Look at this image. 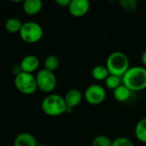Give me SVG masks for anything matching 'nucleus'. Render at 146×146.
I'll use <instances>...</instances> for the list:
<instances>
[{
    "label": "nucleus",
    "instance_id": "nucleus-8",
    "mask_svg": "<svg viewBox=\"0 0 146 146\" xmlns=\"http://www.w3.org/2000/svg\"><path fill=\"white\" fill-rule=\"evenodd\" d=\"M90 5V2L88 0H71L68 9L72 16L82 17L89 11Z\"/></svg>",
    "mask_w": 146,
    "mask_h": 146
},
{
    "label": "nucleus",
    "instance_id": "nucleus-19",
    "mask_svg": "<svg viewBox=\"0 0 146 146\" xmlns=\"http://www.w3.org/2000/svg\"><path fill=\"white\" fill-rule=\"evenodd\" d=\"M120 4L122 9L127 13H133L137 9L138 1L137 0H120Z\"/></svg>",
    "mask_w": 146,
    "mask_h": 146
},
{
    "label": "nucleus",
    "instance_id": "nucleus-22",
    "mask_svg": "<svg viewBox=\"0 0 146 146\" xmlns=\"http://www.w3.org/2000/svg\"><path fill=\"white\" fill-rule=\"evenodd\" d=\"M70 1L71 0H56L55 3L59 5L60 7H68L69 3H70Z\"/></svg>",
    "mask_w": 146,
    "mask_h": 146
},
{
    "label": "nucleus",
    "instance_id": "nucleus-3",
    "mask_svg": "<svg viewBox=\"0 0 146 146\" xmlns=\"http://www.w3.org/2000/svg\"><path fill=\"white\" fill-rule=\"evenodd\" d=\"M43 112L49 116H59L66 113L67 105L64 98L58 94H50L41 103Z\"/></svg>",
    "mask_w": 146,
    "mask_h": 146
},
{
    "label": "nucleus",
    "instance_id": "nucleus-18",
    "mask_svg": "<svg viewBox=\"0 0 146 146\" xmlns=\"http://www.w3.org/2000/svg\"><path fill=\"white\" fill-rule=\"evenodd\" d=\"M106 87L110 90H115L118 86L122 85V78L118 77L115 75H111L110 74L108 78L104 80Z\"/></svg>",
    "mask_w": 146,
    "mask_h": 146
},
{
    "label": "nucleus",
    "instance_id": "nucleus-21",
    "mask_svg": "<svg viewBox=\"0 0 146 146\" xmlns=\"http://www.w3.org/2000/svg\"><path fill=\"white\" fill-rule=\"evenodd\" d=\"M112 146H135L133 143L126 137H119L112 141Z\"/></svg>",
    "mask_w": 146,
    "mask_h": 146
},
{
    "label": "nucleus",
    "instance_id": "nucleus-14",
    "mask_svg": "<svg viewBox=\"0 0 146 146\" xmlns=\"http://www.w3.org/2000/svg\"><path fill=\"white\" fill-rule=\"evenodd\" d=\"M134 133L139 142L146 144V118H142L137 122Z\"/></svg>",
    "mask_w": 146,
    "mask_h": 146
},
{
    "label": "nucleus",
    "instance_id": "nucleus-17",
    "mask_svg": "<svg viewBox=\"0 0 146 146\" xmlns=\"http://www.w3.org/2000/svg\"><path fill=\"white\" fill-rule=\"evenodd\" d=\"M60 65V62L57 56H56L55 55H50L48 56L44 62V69L50 71L52 73H54L56 70H57V68H59Z\"/></svg>",
    "mask_w": 146,
    "mask_h": 146
},
{
    "label": "nucleus",
    "instance_id": "nucleus-24",
    "mask_svg": "<svg viewBox=\"0 0 146 146\" xmlns=\"http://www.w3.org/2000/svg\"><path fill=\"white\" fill-rule=\"evenodd\" d=\"M38 146H48L47 145H45V144H40V145H38Z\"/></svg>",
    "mask_w": 146,
    "mask_h": 146
},
{
    "label": "nucleus",
    "instance_id": "nucleus-4",
    "mask_svg": "<svg viewBox=\"0 0 146 146\" xmlns=\"http://www.w3.org/2000/svg\"><path fill=\"white\" fill-rule=\"evenodd\" d=\"M21 38L27 44H35L41 40L44 35L42 27L34 21H27L22 24L19 32Z\"/></svg>",
    "mask_w": 146,
    "mask_h": 146
},
{
    "label": "nucleus",
    "instance_id": "nucleus-23",
    "mask_svg": "<svg viewBox=\"0 0 146 146\" xmlns=\"http://www.w3.org/2000/svg\"><path fill=\"white\" fill-rule=\"evenodd\" d=\"M141 61H142V63L144 64L145 68H146V50L141 55Z\"/></svg>",
    "mask_w": 146,
    "mask_h": 146
},
{
    "label": "nucleus",
    "instance_id": "nucleus-20",
    "mask_svg": "<svg viewBox=\"0 0 146 146\" xmlns=\"http://www.w3.org/2000/svg\"><path fill=\"white\" fill-rule=\"evenodd\" d=\"M92 146H112V140L105 135L96 136L92 143Z\"/></svg>",
    "mask_w": 146,
    "mask_h": 146
},
{
    "label": "nucleus",
    "instance_id": "nucleus-13",
    "mask_svg": "<svg viewBox=\"0 0 146 146\" xmlns=\"http://www.w3.org/2000/svg\"><path fill=\"white\" fill-rule=\"evenodd\" d=\"M132 92L127 86H125L123 84L118 86L115 90L113 91L114 98L119 103H125L129 100L131 98Z\"/></svg>",
    "mask_w": 146,
    "mask_h": 146
},
{
    "label": "nucleus",
    "instance_id": "nucleus-9",
    "mask_svg": "<svg viewBox=\"0 0 146 146\" xmlns=\"http://www.w3.org/2000/svg\"><path fill=\"white\" fill-rule=\"evenodd\" d=\"M38 66H39L38 58L34 55H27L21 59L19 68L21 72L33 74L38 68Z\"/></svg>",
    "mask_w": 146,
    "mask_h": 146
},
{
    "label": "nucleus",
    "instance_id": "nucleus-12",
    "mask_svg": "<svg viewBox=\"0 0 146 146\" xmlns=\"http://www.w3.org/2000/svg\"><path fill=\"white\" fill-rule=\"evenodd\" d=\"M22 8L24 13L27 15H35L41 11L43 3L41 0H26L23 2Z\"/></svg>",
    "mask_w": 146,
    "mask_h": 146
},
{
    "label": "nucleus",
    "instance_id": "nucleus-11",
    "mask_svg": "<svg viewBox=\"0 0 146 146\" xmlns=\"http://www.w3.org/2000/svg\"><path fill=\"white\" fill-rule=\"evenodd\" d=\"M14 146H38V142L34 135L29 133H21L15 137Z\"/></svg>",
    "mask_w": 146,
    "mask_h": 146
},
{
    "label": "nucleus",
    "instance_id": "nucleus-2",
    "mask_svg": "<svg viewBox=\"0 0 146 146\" xmlns=\"http://www.w3.org/2000/svg\"><path fill=\"white\" fill-rule=\"evenodd\" d=\"M106 68L111 75L121 77L130 68L127 56L121 51H115L109 55L106 61Z\"/></svg>",
    "mask_w": 146,
    "mask_h": 146
},
{
    "label": "nucleus",
    "instance_id": "nucleus-6",
    "mask_svg": "<svg viewBox=\"0 0 146 146\" xmlns=\"http://www.w3.org/2000/svg\"><path fill=\"white\" fill-rule=\"evenodd\" d=\"M36 82H37V86L38 89L40 91L49 93L54 91V89L56 86V78L54 74V73L48 71L44 68L40 69L36 76Z\"/></svg>",
    "mask_w": 146,
    "mask_h": 146
},
{
    "label": "nucleus",
    "instance_id": "nucleus-1",
    "mask_svg": "<svg viewBox=\"0 0 146 146\" xmlns=\"http://www.w3.org/2000/svg\"><path fill=\"white\" fill-rule=\"evenodd\" d=\"M122 84L131 92H140L146 89V68L145 67H130L122 76Z\"/></svg>",
    "mask_w": 146,
    "mask_h": 146
},
{
    "label": "nucleus",
    "instance_id": "nucleus-15",
    "mask_svg": "<svg viewBox=\"0 0 146 146\" xmlns=\"http://www.w3.org/2000/svg\"><path fill=\"white\" fill-rule=\"evenodd\" d=\"M22 22L19 18L16 17H11L9 18L4 25V27L6 29L7 32L10 33H19L21 27H22Z\"/></svg>",
    "mask_w": 146,
    "mask_h": 146
},
{
    "label": "nucleus",
    "instance_id": "nucleus-16",
    "mask_svg": "<svg viewBox=\"0 0 146 146\" xmlns=\"http://www.w3.org/2000/svg\"><path fill=\"white\" fill-rule=\"evenodd\" d=\"M109 75H110V73L106 66H104V65H97L92 70V76L93 77L94 80L98 81L105 80Z\"/></svg>",
    "mask_w": 146,
    "mask_h": 146
},
{
    "label": "nucleus",
    "instance_id": "nucleus-7",
    "mask_svg": "<svg viewBox=\"0 0 146 146\" xmlns=\"http://www.w3.org/2000/svg\"><path fill=\"white\" fill-rule=\"evenodd\" d=\"M105 98V88L99 84H92L89 86L85 92V99L91 105L101 104Z\"/></svg>",
    "mask_w": 146,
    "mask_h": 146
},
{
    "label": "nucleus",
    "instance_id": "nucleus-5",
    "mask_svg": "<svg viewBox=\"0 0 146 146\" xmlns=\"http://www.w3.org/2000/svg\"><path fill=\"white\" fill-rule=\"evenodd\" d=\"M15 86L21 93L25 95H31L38 89L35 76L33 74L21 71L15 74Z\"/></svg>",
    "mask_w": 146,
    "mask_h": 146
},
{
    "label": "nucleus",
    "instance_id": "nucleus-10",
    "mask_svg": "<svg viewBox=\"0 0 146 146\" xmlns=\"http://www.w3.org/2000/svg\"><path fill=\"white\" fill-rule=\"evenodd\" d=\"M82 98H83V95L80 92V91H79L78 89L69 90L64 97V100L67 107L71 109L77 107L81 103Z\"/></svg>",
    "mask_w": 146,
    "mask_h": 146
}]
</instances>
